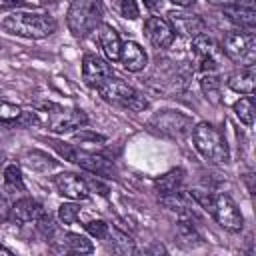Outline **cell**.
<instances>
[{
	"label": "cell",
	"instance_id": "8",
	"mask_svg": "<svg viewBox=\"0 0 256 256\" xmlns=\"http://www.w3.org/2000/svg\"><path fill=\"white\" fill-rule=\"evenodd\" d=\"M112 78V66L96 56V54H86L82 60V80L88 88H100Z\"/></svg>",
	"mask_w": 256,
	"mask_h": 256
},
{
	"label": "cell",
	"instance_id": "36",
	"mask_svg": "<svg viewBox=\"0 0 256 256\" xmlns=\"http://www.w3.org/2000/svg\"><path fill=\"white\" fill-rule=\"evenodd\" d=\"M74 140H80V142H104L106 138L102 134H96V132L78 130V132H74Z\"/></svg>",
	"mask_w": 256,
	"mask_h": 256
},
{
	"label": "cell",
	"instance_id": "23",
	"mask_svg": "<svg viewBox=\"0 0 256 256\" xmlns=\"http://www.w3.org/2000/svg\"><path fill=\"white\" fill-rule=\"evenodd\" d=\"M234 114L238 116V120L246 126H250L254 122V116H256V104L250 96H244L240 100L234 102Z\"/></svg>",
	"mask_w": 256,
	"mask_h": 256
},
{
	"label": "cell",
	"instance_id": "1",
	"mask_svg": "<svg viewBox=\"0 0 256 256\" xmlns=\"http://www.w3.org/2000/svg\"><path fill=\"white\" fill-rule=\"evenodd\" d=\"M2 28L8 34L22 36V38H48L56 30V22L52 16L34 14V12H14L2 20Z\"/></svg>",
	"mask_w": 256,
	"mask_h": 256
},
{
	"label": "cell",
	"instance_id": "20",
	"mask_svg": "<svg viewBox=\"0 0 256 256\" xmlns=\"http://www.w3.org/2000/svg\"><path fill=\"white\" fill-rule=\"evenodd\" d=\"M224 16L240 28L256 30V10H248V8L230 4V6H224Z\"/></svg>",
	"mask_w": 256,
	"mask_h": 256
},
{
	"label": "cell",
	"instance_id": "19",
	"mask_svg": "<svg viewBox=\"0 0 256 256\" xmlns=\"http://www.w3.org/2000/svg\"><path fill=\"white\" fill-rule=\"evenodd\" d=\"M160 202H162L166 208H170V210H174V212H180V214H186V216H190L192 210H194V206H198V204L194 202V198L190 196V192H182V190L160 196Z\"/></svg>",
	"mask_w": 256,
	"mask_h": 256
},
{
	"label": "cell",
	"instance_id": "29",
	"mask_svg": "<svg viewBox=\"0 0 256 256\" xmlns=\"http://www.w3.org/2000/svg\"><path fill=\"white\" fill-rule=\"evenodd\" d=\"M190 196L194 198V202L202 208V210H206L208 214H212V210H214V202H216V194H212V192H208V190H190Z\"/></svg>",
	"mask_w": 256,
	"mask_h": 256
},
{
	"label": "cell",
	"instance_id": "11",
	"mask_svg": "<svg viewBox=\"0 0 256 256\" xmlns=\"http://www.w3.org/2000/svg\"><path fill=\"white\" fill-rule=\"evenodd\" d=\"M54 184L58 188V192L70 200H86L90 186L86 180H82L80 176L72 174V172H62L54 178Z\"/></svg>",
	"mask_w": 256,
	"mask_h": 256
},
{
	"label": "cell",
	"instance_id": "33",
	"mask_svg": "<svg viewBox=\"0 0 256 256\" xmlns=\"http://www.w3.org/2000/svg\"><path fill=\"white\" fill-rule=\"evenodd\" d=\"M50 144H52V148H56V150H58V154H60V156H64L66 160L74 162V158H76V152H78L74 146H70V144H64V142H58V140H50Z\"/></svg>",
	"mask_w": 256,
	"mask_h": 256
},
{
	"label": "cell",
	"instance_id": "21",
	"mask_svg": "<svg viewBox=\"0 0 256 256\" xmlns=\"http://www.w3.org/2000/svg\"><path fill=\"white\" fill-rule=\"evenodd\" d=\"M176 240H178V244L184 246V248H196V246L202 244L200 232H198L196 226H194L192 222H188V220H180V222L176 224Z\"/></svg>",
	"mask_w": 256,
	"mask_h": 256
},
{
	"label": "cell",
	"instance_id": "5",
	"mask_svg": "<svg viewBox=\"0 0 256 256\" xmlns=\"http://www.w3.org/2000/svg\"><path fill=\"white\" fill-rule=\"evenodd\" d=\"M150 128L162 136L170 138H180L192 130V120L176 110H160L150 118Z\"/></svg>",
	"mask_w": 256,
	"mask_h": 256
},
{
	"label": "cell",
	"instance_id": "3",
	"mask_svg": "<svg viewBox=\"0 0 256 256\" xmlns=\"http://www.w3.org/2000/svg\"><path fill=\"white\" fill-rule=\"evenodd\" d=\"M192 140L196 150L210 162H218V164H226L230 160L228 154V146L226 140L222 138V134L208 122H200L192 128Z\"/></svg>",
	"mask_w": 256,
	"mask_h": 256
},
{
	"label": "cell",
	"instance_id": "30",
	"mask_svg": "<svg viewBox=\"0 0 256 256\" xmlns=\"http://www.w3.org/2000/svg\"><path fill=\"white\" fill-rule=\"evenodd\" d=\"M58 216H60V220H62L64 224H74V222L78 220V216H80V206L74 204V202L62 204V206L58 208Z\"/></svg>",
	"mask_w": 256,
	"mask_h": 256
},
{
	"label": "cell",
	"instance_id": "37",
	"mask_svg": "<svg viewBox=\"0 0 256 256\" xmlns=\"http://www.w3.org/2000/svg\"><path fill=\"white\" fill-rule=\"evenodd\" d=\"M36 122H38V118H36L34 112H22V114L14 120L16 126H30V124H36Z\"/></svg>",
	"mask_w": 256,
	"mask_h": 256
},
{
	"label": "cell",
	"instance_id": "26",
	"mask_svg": "<svg viewBox=\"0 0 256 256\" xmlns=\"http://www.w3.org/2000/svg\"><path fill=\"white\" fill-rule=\"evenodd\" d=\"M200 86H202V92L206 94V98L214 104L220 102V78L214 74V72H206L200 80Z\"/></svg>",
	"mask_w": 256,
	"mask_h": 256
},
{
	"label": "cell",
	"instance_id": "24",
	"mask_svg": "<svg viewBox=\"0 0 256 256\" xmlns=\"http://www.w3.org/2000/svg\"><path fill=\"white\" fill-rule=\"evenodd\" d=\"M106 238L110 240V248H112V252H116V254H132V252H134V242H132L124 232L112 228V230L108 232Z\"/></svg>",
	"mask_w": 256,
	"mask_h": 256
},
{
	"label": "cell",
	"instance_id": "12",
	"mask_svg": "<svg viewBox=\"0 0 256 256\" xmlns=\"http://www.w3.org/2000/svg\"><path fill=\"white\" fill-rule=\"evenodd\" d=\"M144 32L156 48H168L174 40V28L170 26L168 20H164L160 16H150L144 22Z\"/></svg>",
	"mask_w": 256,
	"mask_h": 256
},
{
	"label": "cell",
	"instance_id": "17",
	"mask_svg": "<svg viewBox=\"0 0 256 256\" xmlns=\"http://www.w3.org/2000/svg\"><path fill=\"white\" fill-rule=\"evenodd\" d=\"M120 62L124 64V68H126L128 72H140V70L146 66L148 58H146V52L142 50L140 44H136V42H126V44H122Z\"/></svg>",
	"mask_w": 256,
	"mask_h": 256
},
{
	"label": "cell",
	"instance_id": "43",
	"mask_svg": "<svg viewBox=\"0 0 256 256\" xmlns=\"http://www.w3.org/2000/svg\"><path fill=\"white\" fill-rule=\"evenodd\" d=\"M210 4H218V6H230V4H234L236 0H208Z\"/></svg>",
	"mask_w": 256,
	"mask_h": 256
},
{
	"label": "cell",
	"instance_id": "31",
	"mask_svg": "<svg viewBox=\"0 0 256 256\" xmlns=\"http://www.w3.org/2000/svg\"><path fill=\"white\" fill-rule=\"evenodd\" d=\"M86 230H88L90 236L100 238V240L106 238L108 232H110V228H108V224L104 220H90V222H86Z\"/></svg>",
	"mask_w": 256,
	"mask_h": 256
},
{
	"label": "cell",
	"instance_id": "13",
	"mask_svg": "<svg viewBox=\"0 0 256 256\" xmlns=\"http://www.w3.org/2000/svg\"><path fill=\"white\" fill-rule=\"evenodd\" d=\"M86 122H88V118L82 110H62V108H58L56 112H50V128L58 134L80 128Z\"/></svg>",
	"mask_w": 256,
	"mask_h": 256
},
{
	"label": "cell",
	"instance_id": "4",
	"mask_svg": "<svg viewBox=\"0 0 256 256\" xmlns=\"http://www.w3.org/2000/svg\"><path fill=\"white\" fill-rule=\"evenodd\" d=\"M98 92L106 102H112V104H118L122 108H130L136 112H140L148 106V100L142 92H138L136 88H132L130 84H126L124 80L114 78V76L106 84H102L98 88Z\"/></svg>",
	"mask_w": 256,
	"mask_h": 256
},
{
	"label": "cell",
	"instance_id": "18",
	"mask_svg": "<svg viewBox=\"0 0 256 256\" xmlns=\"http://www.w3.org/2000/svg\"><path fill=\"white\" fill-rule=\"evenodd\" d=\"M228 88L238 94H256V66H248L228 78Z\"/></svg>",
	"mask_w": 256,
	"mask_h": 256
},
{
	"label": "cell",
	"instance_id": "32",
	"mask_svg": "<svg viewBox=\"0 0 256 256\" xmlns=\"http://www.w3.org/2000/svg\"><path fill=\"white\" fill-rule=\"evenodd\" d=\"M38 230H40V234L44 236V238H52L54 236V232H56V224H54V220H52V216L50 214H44L42 218H38Z\"/></svg>",
	"mask_w": 256,
	"mask_h": 256
},
{
	"label": "cell",
	"instance_id": "9",
	"mask_svg": "<svg viewBox=\"0 0 256 256\" xmlns=\"http://www.w3.org/2000/svg\"><path fill=\"white\" fill-rule=\"evenodd\" d=\"M166 20L174 28V34H180L186 38H196L198 34H204V20L198 14H192L186 10H172L168 12Z\"/></svg>",
	"mask_w": 256,
	"mask_h": 256
},
{
	"label": "cell",
	"instance_id": "34",
	"mask_svg": "<svg viewBox=\"0 0 256 256\" xmlns=\"http://www.w3.org/2000/svg\"><path fill=\"white\" fill-rule=\"evenodd\" d=\"M22 114V110L20 108H16V106H12V104H8V102H2V106H0V116H2V122H12V120H16L18 116Z\"/></svg>",
	"mask_w": 256,
	"mask_h": 256
},
{
	"label": "cell",
	"instance_id": "39",
	"mask_svg": "<svg viewBox=\"0 0 256 256\" xmlns=\"http://www.w3.org/2000/svg\"><path fill=\"white\" fill-rule=\"evenodd\" d=\"M22 6V0H0V8L8 10V8H18Z\"/></svg>",
	"mask_w": 256,
	"mask_h": 256
},
{
	"label": "cell",
	"instance_id": "7",
	"mask_svg": "<svg viewBox=\"0 0 256 256\" xmlns=\"http://www.w3.org/2000/svg\"><path fill=\"white\" fill-rule=\"evenodd\" d=\"M212 216L224 230H230V232H240L244 226V218H242L238 206L224 194H216Z\"/></svg>",
	"mask_w": 256,
	"mask_h": 256
},
{
	"label": "cell",
	"instance_id": "38",
	"mask_svg": "<svg viewBox=\"0 0 256 256\" xmlns=\"http://www.w3.org/2000/svg\"><path fill=\"white\" fill-rule=\"evenodd\" d=\"M242 178H244V184H246L248 192L256 198V174H254V172H246Z\"/></svg>",
	"mask_w": 256,
	"mask_h": 256
},
{
	"label": "cell",
	"instance_id": "14",
	"mask_svg": "<svg viewBox=\"0 0 256 256\" xmlns=\"http://www.w3.org/2000/svg\"><path fill=\"white\" fill-rule=\"evenodd\" d=\"M74 162L78 166H82L84 170L92 172L94 176H104V178H114L116 176V168L110 160L98 156V154H90V152H76Z\"/></svg>",
	"mask_w": 256,
	"mask_h": 256
},
{
	"label": "cell",
	"instance_id": "15",
	"mask_svg": "<svg viewBox=\"0 0 256 256\" xmlns=\"http://www.w3.org/2000/svg\"><path fill=\"white\" fill-rule=\"evenodd\" d=\"M46 212L42 208V204L34 198H18L14 204H12V216L18 220V222H38V218H42Z\"/></svg>",
	"mask_w": 256,
	"mask_h": 256
},
{
	"label": "cell",
	"instance_id": "41",
	"mask_svg": "<svg viewBox=\"0 0 256 256\" xmlns=\"http://www.w3.org/2000/svg\"><path fill=\"white\" fill-rule=\"evenodd\" d=\"M144 6L150 8V10H156L160 6V0H144Z\"/></svg>",
	"mask_w": 256,
	"mask_h": 256
},
{
	"label": "cell",
	"instance_id": "27",
	"mask_svg": "<svg viewBox=\"0 0 256 256\" xmlns=\"http://www.w3.org/2000/svg\"><path fill=\"white\" fill-rule=\"evenodd\" d=\"M4 190L6 192H24L22 174L16 164H8L4 168Z\"/></svg>",
	"mask_w": 256,
	"mask_h": 256
},
{
	"label": "cell",
	"instance_id": "25",
	"mask_svg": "<svg viewBox=\"0 0 256 256\" xmlns=\"http://www.w3.org/2000/svg\"><path fill=\"white\" fill-rule=\"evenodd\" d=\"M24 164H26L28 168H32V170H40V172H46V170H50V168L56 166V162H54L48 154H44V152H40V150H32V152H28V154L24 156Z\"/></svg>",
	"mask_w": 256,
	"mask_h": 256
},
{
	"label": "cell",
	"instance_id": "10",
	"mask_svg": "<svg viewBox=\"0 0 256 256\" xmlns=\"http://www.w3.org/2000/svg\"><path fill=\"white\" fill-rule=\"evenodd\" d=\"M192 48H194V54L198 56L200 68L204 72H214L218 68L220 48L208 34H198L196 38H192Z\"/></svg>",
	"mask_w": 256,
	"mask_h": 256
},
{
	"label": "cell",
	"instance_id": "40",
	"mask_svg": "<svg viewBox=\"0 0 256 256\" xmlns=\"http://www.w3.org/2000/svg\"><path fill=\"white\" fill-rule=\"evenodd\" d=\"M234 4L242 6V8H248V10H256V0H236Z\"/></svg>",
	"mask_w": 256,
	"mask_h": 256
},
{
	"label": "cell",
	"instance_id": "16",
	"mask_svg": "<svg viewBox=\"0 0 256 256\" xmlns=\"http://www.w3.org/2000/svg\"><path fill=\"white\" fill-rule=\"evenodd\" d=\"M98 40H100V46L106 54L108 60L116 62L120 60V54H122V42H120V36L118 32L108 26V24H100L98 26Z\"/></svg>",
	"mask_w": 256,
	"mask_h": 256
},
{
	"label": "cell",
	"instance_id": "35",
	"mask_svg": "<svg viewBox=\"0 0 256 256\" xmlns=\"http://www.w3.org/2000/svg\"><path fill=\"white\" fill-rule=\"evenodd\" d=\"M120 14L128 20H136L138 18V6L134 0H120Z\"/></svg>",
	"mask_w": 256,
	"mask_h": 256
},
{
	"label": "cell",
	"instance_id": "2",
	"mask_svg": "<svg viewBox=\"0 0 256 256\" xmlns=\"http://www.w3.org/2000/svg\"><path fill=\"white\" fill-rule=\"evenodd\" d=\"M100 20H102L100 0H72L66 14L68 30L76 38L88 36L92 30L100 26Z\"/></svg>",
	"mask_w": 256,
	"mask_h": 256
},
{
	"label": "cell",
	"instance_id": "6",
	"mask_svg": "<svg viewBox=\"0 0 256 256\" xmlns=\"http://www.w3.org/2000/svg\"><path fill=\"white\" fill-rule=\"evenodd\" d=\"M222 50L234 62H252L256 58V40L246 32H230L222 42Z\"/></svg>",
	"mask_w": 256,
	"mask_h": 256
},
{
	"label": "cell",
	"instance_id": "28",
	"mask_svg": "<svg viewBox=\"0 0 256 256\" xmlns=\"http://www.w3.org/2000/svg\"><path fill=\"white\" fill-rule=\"evenodd\" d=\"M64 244L68 246V250L76 252V254H90L94 248H92V242L86 238V236H80V234H68Z\"/></svg>",
	"mask_w": 256,
	"mask_h": 256
},
{
	"label": "cell",
	"instance_id": "22",
	"mask_svg": "<svg viewBox=\"0 0 256 256\" xmlns=\"http://www.w3.org/2000/svg\"><path fill=\"white\" fill-rule=\"evenodd\" d=\"M182 182H184V172H182L180 168H176V170H170V172L162 174V176L154 182V186H156L158 194L164 196V194L178 192V190L182 188Z\"/></svg>",
	"mask_w": 256,
	"mask_h": 256
},
{
	"label": "cell",
	"instance_id": "42",
	"mask_svg": "<svg viewBox=\"0 0 256 256\" xmlns=\"http://www.w3.org/2000/svg\"><path fill=\"white\" fill-rule=\"evenodd\" d=\"M170 2H174L176 6H182V8H186V6H192L196 0H170Z\"/></svg>",
	"mask_w": 256,
	"mask_h": 256
}]
</instances>
